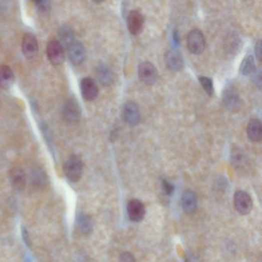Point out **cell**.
I'll return each instance as SVG.
<instances>
[{"label":"cell","mask_w":262,"mask_h":262,"mask_svg":"<svg viewBox=\"0 0 262 262\" xmlns=\"http://www.w3.org/2000/svg\"><path fill=\"white\" fill-rule=\"evenodd\" d=\"M64 173L66 178L72 182H77L82 176L83 163L76 155H72L64 164Z\"/></svg>","instance_id":"1"},{"label":"cell","mask_w":262,"mask_h":262,"mask_svg":"<svg viewBox=\"0 0 262 262\" xmlns=\"http://www.w3.org/2000/svg\"><path fill=\"white\" fill-rule=\"evenodd\" d=\"M187 46L192 54H201L205 50V39L200 30H193L188 33L187 37Z\"/></svg>","instance_id":"2"},{"label":"cell","mask_w":262,"mask_h":262,"mask_svg":"<svg viewBox=\"0 0 262 262\" xmlns=\"http://www.w3.org/2000/svg\"><path fill=\"white\" fill-rule=\"evenodd\" d=\"M139 77L147 86H153L158 79V70L150 62H144L139 66Z\"/></svg>","instance_id":"3"},{"label":"cell","mask_w":262,"mask_h":262,"mask_svg":"<svg viewBox=\"0 0 262 262\" xmlns=\"http://www.w3.org/2000/svg\"><path fill=\"white\" fill-rule=\"evenodd\" d=\"M222 100L224 106L231 112H237L241 109L242 104L238 92L232 86H229L224 89Z\"/></svg>","instance_id":"4"},{"label":"cell","mask_w":262,"mask_h":262,"mask_svg":"<svg viewBox=\"0 0 262 262\" xmlns=\"http://www.w3.org/2000/svg\"><path fill=\"white\" fill-rule=\"evenodd\" d=\"M234 203L236 210L241 215H246L252 210V199L245 191H236L234 196Z\"/></svg>","instance_id":"5"},{"label":"cell","mask_w":262,"mask_h":262,"mask_svg":"<svg viewBox=\"0 0 262 262\" xmlns=\"http://www.w3.org/2000/svg\"><path fill=\"white\" fill-rule=\"evenodd\" d=\"M144 25L145 18L139 10H132L129 13L127 17V26L132 35H139L143 30Z\"/></svg>","instance_id":"6"},{"label":"cell","mask_w":262,"mask_h":262,"mask_svg":"<svg viewBox=\"0 0 262 262\" xmlns=\"http://www.w3.org/2000/svg\"><path fill=\"white\" fill-rule=\"evenodd\" d=\"M47 56L53 66H60L65 61L64 50L60 42H50L47 46Z\"/></svg>","instance_id":"7"},{"label":"cell","mask_w":262,"mask_h":262,"mask_svg":"<svg viewBox=\"0 0 262 262\" xmlns=\"http://www.w3.org/2000/svg\"><path fill=\"white\" fill-rule=\"evenodd\" d=\"M63 115L69 123H78L81 118V110L79 104L74 99H70L63 106Z\"/></svg>","instance_id":"8"},{"label":"cell","mask_w":262,"mask_h":262,"mask_svg":"<svg viewBox=\"0 0 262 262\" xmlns=\"http://www.w3.org/2000/svg\"><path fill=\"white\" fill-rule=\"evenodd\" d=\"M68 53L70 61L75 66L81 65L86 59V50L80 42L76 41L68 47Z\"/></svg>","instance_id":"9"},{"label":"cell","mask_w":262,"mask_h":262,"mask_svg":"<svg viewBox=\"0 0 262 262\" xmlns=\"http://www.w3.org/2000/svg\"><path fill=\"white\" fill-rule=\"evenodd\" d=\"M82 96L86 101H93L99 95V88L96 82L91 78L86 77L82 79L80 83Z\"/></svg>","instance_id":"10"},{"label":"cell","mask_w":262,"mask_h":262,"mask_svg":"<svg viewBox=\"0 0 262 262\" xmlns=\"http://www.w3.org/2000/svg\"><path fill=\"white\" fill-rule=\"evenodd\" d=\"M38 42L35 36L32 33H27L22 43V50L26 58H34L38 53Z\"/></svg>","instance_id":"11"},{"label":"cell","mask_w":262,"mask_h":262,"mask_svg":"<svg viewBox=\"0 0 262 262\" xmlns=\"http://www.w3.org/2000/svg\"><path fill=\"white\" fill-rule=\"evenodd\" d=\"M123 116L125 122L129 125L132 126L137 125L140 121V112L138 105L132 101L126 102L124 106Z\"/></svg>","instance_id":"12"},{"label":"cell","mask_w":262,"mask_h":262,"mask_svg":"<svg viewBox=\"0 0 262 262\" xmlns=\"http://www.w3.org/2000/svg\"><path fill=\"white\" fill-rule=\"evenodd\" d=\"M127 212L129 219L135 222H139L143 219L145 208L143 203L138 199H132L128 203Z\"/></svg>","instance_id":"13"},{"label":"cell","mask_w":262,"mask_h":262,"mask_svg":"<svg viewBox=\"0 0 262 262\" xmlns=\"http://www.w3.org/2000/svg\"><path fill=\"white\" fill-rule=\"evenodd\" d=\"M165 65L168 70L178 72L183 69V58L181 53L177 50H170L165 56Z\"/></svg>","instance_id":"14"},{"label":"cell","mask_w":262,"mask_h":262,"mask_svg":"<svg viewBox=\"0 0 262 262\" xmlns=\"http://www.w3.org/2000/svg\"><path fill=\"white\" fill-rule=\"evenodd\" d=\"M10 183L13 188L17 191H21L25 188L27 180L24 170L20 168H15L10 174Z\"/></svg>","instance_id":"15"},{"label":"cell","mask_w":262,"mask_h":262,"mask_svg":"<svg viewBox=\"0 0 262 262\" xmlns=\"http://www.w3.org/2000/svg\"><path fill=\"white\" fill-rule=\"evenodd\" d=\"M181 205L185 212L192 214L196 211L197 198L194 191L186 190L181 196Z\"/></svg>","instance_id":"16"},{"label":"cell","mask_w":262,"mask_h":262,"mask_svg":"<svg viewBox=\"0 0 262 262\" xmlns=\"http://www.w3.org/2000/svg\"><path fill=\"white\" fill-rule=\"evenodd\" d=\"M247 137L254 142H260L262 137V126L260 121L257 119H250L247 128Z\"/></svg>","instance_id":"17"},{"label":"cell","mask_w":262,"mask_h":262,"mask_svg":"<svg viewBox=\"0 0 262 262\" xmlns=\"http://www.w3.org/2000/svg\"><path fill=\"white\" fill-rule=\"evenodd\" d=\"M96 76L101 85L109 86L113 83L114 76L112 70L106 65H100L96 69Z\"/></svg>","instance_id":"18"},{"label":"cell","mask_w":262,"mask_h":262,"mask_svg":"<svg viewBox=\"0 0 262 262\" xmlns=\"http://www.w3.org/2000/svg\"><path fill=\"white\" fill-rule=\"evenodd\" d=\"M30 181L33 186L43 188L48 183V178L42 168L39 167L33 168L30 172Z\"/></svg>","instance_id":"19"},{"label":"cell","mask_w":262,"mask_h":262,"mask_svg":"<svg viewBox=\"0 0 262 262\" xmlns=\"http://www.w3.org/2000/svg\"><path fill=\"white\" fill-rule=\"evenodd\" d=\"M14 76L10 66L3 65L0 66V86L4 89H9L14 84Z\"/></svg>","instance_id":"20"},{"label":"cell","mask_w":262,"mask_h":262,"mask_svg":"<svg viewBox=\"0 0 262 262\" xmlns=\"http://www.w3.org/2000/svg\"><path fill=\"white\" fill-rule=\"evenodd\" d=\"M77 224L81 232L84 234H90L93 230V220L89 214L80 213L77 216Z\"/></svg>","instance_id":"21"},{"label":"cell","mask_w":262,"mask_h":262,"mask_svg":"<svg viewBox=\"0 0 262 262\" xmlns=\"http://www.w3.org/2000/svg\"><path fill=\"white\" fill-rule=\"evenodd\" d=\"M59 37L62 46L67 47L75 41V35L73 30L69 27H63L59 31Z\"/></svg>","instance_id":"22"},{"label":"cell","mask_w":262,"mask_h":262,"mask_svg":"<svg viewBox=\"0 0 262 262\" xmlns=\"http://www.w3.org/2000/svg\"><path fill=\"white\" fill-rule=\"evenodd\" d=\"M255 70L256 66L254 57L251 55H247L241 63L240 72L244 76H248L251 73H254Z\"/></svg>","instance_id":"23"},{"label":"cell","mask_w":262,"mask_h":262,"mask_svg":"<svg viewBox=\"0 0 262 262\" xmlns=\"http://www.w3.org/2000/svg\"><path fill=\"white\" fill-rule=\"evenodd\" d=\"M200 84L202 86L203 89L208 96H211L214 94V86H213L212 79L205 76L198 77Z\"/></svg>","instance_id":"24"},{"label":"cell","mask_w":262,"mask_h":262,"mask_svg":"<svg viewBox=\"0 0 262 262\" xmlns=\"http://www.w3.org/2000/svg\"><path fill=\"white\" fill-rule=\"evenodd\" d=\"M162 188L164 192L167 195H172L174 191H175V186L172 183H170L168 181H166V180H162Z\"/></svg>","instance_id":"25"},{"label":"cell","mask_w":262,"mask_h":262,"mask_svg":"<svg viewBox=\"0 0 262 262\" xmlns=\"http://www.w3.org/2000/svg\"><path fill=\"white\" fill-rule=\"evenodd\" d=\"M22 236H23V240L25 244H27V247H31V238H30V234L26 227L22 228Z\"/></svg>","instance_id":"26"},{"label":"cell","mask_w":262,"mask_h":262,"mask_svg":"<svg viewBox=\"0 0 262 262\" xmlns=\"http://www.w3.org/2000/svg\"><path fill=\"white\" fill-rule=\"evenodd\" d=\"M254 53H255L256 58L257 59L258 61H260L262 58V47L260 40H259L256 43L255 47H254Z\"/></svg>","instance_id":"27"},{"label":"cell","mask_w":262,"mask_h":262,"mask_svg":"<svg viewBox=\"0 0 262 262\" xmlns=\"http://www.w3.org/2000/svg\"><path fill=\"white\" fill-rule=\"evenodd\" d=\"M254 83H255L256 86H257V87L260 88V86H261V72H260V70H255V71H254Z\"/></svg>","instance_id":"28"},{"label":"cell","mask_w":262,"mask_h":262,"mask_svg":"<svg viewBox=\"0 0 262 262\" xmlns=\"http://www.w3.org/2000/svg\"><path fill=\"white\" fill-rule=\"evenodd\" d=\"M120 260L122 261H135V259L134 258V256L131 253L124 252L120 255Z\"/></svg>","instance_id":"29"},{"label":"cell","mask_w":262,"mask_h":262,"mask_svg":"<svg viewBox=\"0 0 262 262\" xmlns=\"http://www.w3.org/2000/svg\"><path fill=\"white\" fill-rule=\"evenodd\" d=\"M32 1L35 3L37 5H42L43 4V0H32Z\"/></svg>","instance_id":"30"},{"label":"cell","mask_w":262,"mask_h":262,"mask_svg":"<svg viewBox=\"0 0 262 262\" xmlns=\"http://www.w3.org/2000/svg\"><path fill=\"white\" fill-rule=\"evenodd\" d=\"M96 4H101V3L104 2L105 0H93Z\"/></svg>","instance_id":"31"}]
</instances>
